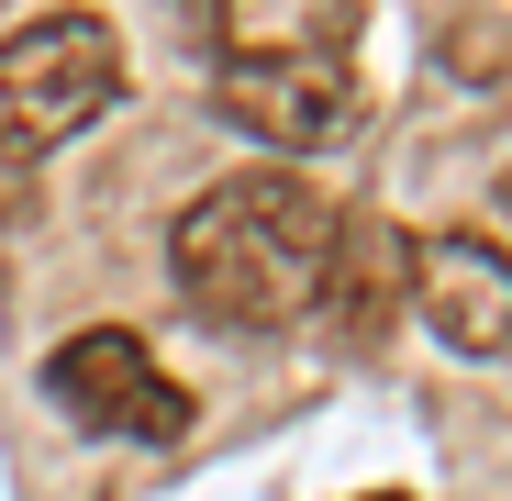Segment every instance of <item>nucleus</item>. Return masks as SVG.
<instances>
[{
	"mask_svg": "<svg viewBox=\"0 0 512 501\" xmlns=\"http://www.w3.org/2000/svg\"><path fill=\"white\" fill-rule=\"evenodd\" d=\"M312 312H334V346H390V323L412 312V234L390 223V212H346L334 223V257H323V301Z\"/></svg>",
	"mask_w": 512,
	"mask_h": 501,
	"instance_id": "nucleus-6",
	"label": "nucleus"
},
{
	"mask_svg": "<svg viewBox=\"0 0 512 501\" xmlns=\"http://www.w3.org/2000/svg\"><path fill=\"white\" fill-rule=\"evenodd\" d=\"M123 101V34L101 12H45L0 45V167H23L67 145L78 123H101Z\"/></svg>",
	"mask_w": 512,
	"mask_h": 501,
	"instance_id": "nucleus-2",
	"label": "nucleus"
},
{
	"mask_svg": "<svg viewBox=\"0 0 512 501\" xmlns=\"http://www.w3.org/2000/svg\"><path fill=\"white\" fill-rule=\"evenodd\" d=\"M412 312L457 357H512V257L490 234H423L412 245Z\"/></svg>",
	"mask_w": 512,
	"mask_h": 501,
	"instance_id": "nucleus-5",
	"label": "nucleus"
},
{
	"mask_svg": "<svg viewBox=\"0 0 512 501\" xmlns=\"http://www.w3.org/2000/svg\"><path fill=\"white\" fill-rule=\"evenodd\" d=\"M334 212L301 167H234V179H212L179 234H167V279H179V301L223 334H279L323 301V257H334Z\"/></svg>",
	"mask_w": 512,
	"mask_h": 501,
	"instance_id": "nucleus-1",
	"label": "nucleus"
},
{
	"mask_svg": "<svg viewBox=\"0 0 512 501\" xmlns=\"http://www.w3.org/2000/svg\"><path fill=\"white\" fill-rule=\"evenodd\" d=\"M45 401L67 412V424H90V435H134V446H167V435H190V390L167 379L123 323L101 334H67V346L45 357Z\"/></svg>",
	"mask_w": 512,
	"mask_h": 501,
	"instance_id": "nucleus-4",
	"label": "nucleus"
},
{
	"mask_svg": "<svg viewBox=\"0 0 512 501\" xmlns=\"http://www.w3.org/2000/svg\"><path fill=\"white\" fill-rule=\"evenodd\" d=\"M212 112L279 156H323L357 134V67L334 45H268V56H223L212 78Z\"/></svg>",
	"mask_w": 512,
	"mask_h": 501,
	"instance_id": "nucleus-3",
	"label": "nucleus"
}]
</instances>
